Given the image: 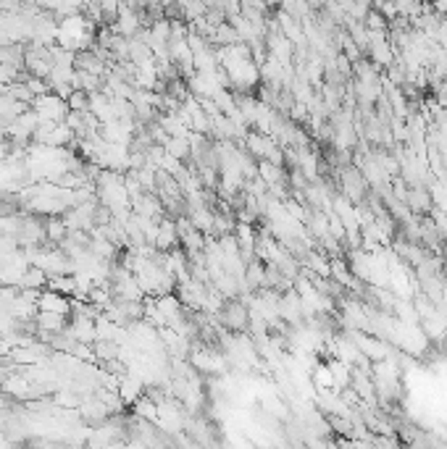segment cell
Wrapping results in <instances>:
<instances>
[{
  "mask_svg": "<svg viewBox=\"0 0 447 449\" xmlns=\"http://www.w3.org/2000/svg\"><path fill=\"white\" fill-rule=\"evenodd\" d=\"M221 320V326L232 334H245L250 329V308L245 302H239L237 297H232L224 302V308L216 313Z\"/></svg>",
  "mask_w": 447,
  "mask_h": 449,
  "instance_id": "6da1fadb",
  "label": "cell"
},
{
  "mask_svg": "<svg viewBox=\"0 0 447 449\" xmlns=\"http://www.w3.org/2000/svg\"><path fill=\"white\" fill-rule=\"evenodd\" d=\"M32 108L40 119H50V121H63L66 113H69V100H63L61 95L50 90L45 95H37L32 100Z\"/></svg>",
  "mask_w": 447,
  "mask_h": 449,
  "instance_id": "7a4b0ae2",
  "label": "cell"
},
{
  "mask_svg": "<svg viewBox=\"0 0 447 449\" xmlns=\"http://www.w3.org/2000/svg\"><path fill=\"white\" fill-rule=\"evenodd\" d=\"M37 308L40 310H53V313H71V297L69 294H63V292H56V289H42L40 299H37Z\"/></svg>",
  "mask_w": 447,
  "mask_h": 449,
  "instance_id": "3957f363",
  "label": "cell"
},
{
  "mask_svg": "<svg viewBox=\"0 0 447 449\" xmlns=\"http://www.w3.org/2000/svg\"><path fill=\"white\" fill-rule=\"evenodd\" d=\"M179 245V229H177V221L171 219H163L158 221V234H156V247L163 249V252H169L171 247H177Z\"/></svg>",
  "mask_w": 447,
  "mask_h": 449,
  "instance_id": "277c9868",
  "label": "cell"
},
{
  "mask_svg": "<svg viewBox=\"0 0 447 449\" xmlns=\"http://www.w3.org/2000/svg\"><path fill=\"white\" fill-rule=\"evenodd\" d=\"M37 329L50 331V334H58V331L69 329V315L66 313H53V310H37Z\"/></svg>",
  "mask_w": 447,
  "mask_h": 449,
  "instance_id": "5b68a950",
  "label": "cell"
},
{
  "mask_svg": "<svg viewBox=\"0 0 447 449\" xmlns=\"http://www.w3.org/2000/svg\"><path fill=\"white\" fill-rule=\"evenodd\" d=\"M145 386H148V384L139 379V376L127 373V376L119 381V394H121V399H124V405H132L139 394H145Z\"/></svg>",
  "mask_w": 447,
  "mask_h": 449,
  "instance_id": "8992f818",
  "label": "cell"
},
{
  "mask_svg": "<svg viewBox=\"0 0 447 449\" xmlns=\"http://www.w3.org/2000/svg\"><path fill=\"white\" fill-rule=\"evenodd\" d=\"M310 386H313L316 391L334 389V376H332L329 363H316V365L310 368Z\"/></svg>",
  "mask_w": 447,
  "mask_h": 449,
  "instance_id": "52a82bcc",
  "label": "cell"
},
{
  "mask_svg": "<svg viewBox=\"0 0 447 449\" xmlns=\"http://www.w3.org/2000/svg\"><path fill=\"white\" fill-rule=\"evenodd\" d=\"M132 410H134V415H139V418L145 420H158V402L150 397V394H139L134 402H132Z\"/></svg>",
  "mask_w": 447,
  "mask_h": 449,
  "instance_id": "ba28073f",
  "label": "cell"
},
{
  "mask_svg": "<svg viewBox=\"0 0 447 449\" xmlns=\"http://www.w3.org/2000/svg\"><path fill=\"white\" fill-rule=\"evenodd\" d=\"M19 287L21 289H45L48 287V273L40 266H30V268L24 271Z\"/></svg>",
  "mask_w": 447,
  "mask_h": 449,
  "instance_id": "9c48e42d",
  "label": "cell"
},
{
  "mask_svg": "<svg viewBox=\"0 0 447 449\" xmlns=\"http://www.w3.org/2000/svg\"><path fill=\"white\" fill-rule=\"evenodd\" d=\"M169 155L179 160H189V137H169V142L163 145Z\"/></svg>",
  "mask_w": 447,
  "mask_h": 449,
  "instance_id": "30bf717a",
  "label": "cell"
}]
</instances>
